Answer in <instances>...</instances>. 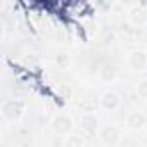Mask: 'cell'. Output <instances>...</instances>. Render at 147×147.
<instances>
[{
	"label": "cell",
	"mask_w": 147,
	"mask_h": 147,
	"mask_svg": "<svg viewBox=\"0 0 147 147\" xmlns=\"http://www.w3.org/2000/svg\"><path fill=\"white\" fill-rule=\"evenodd\" d=\"M24 109H26V102L23 99H7V100H4L0 111H2V118L5 121L14 123L24 114Z\"/></svg>",
	"instance_id": "6da1fadb"
},
{
	"label": "cell",
	"mask_w": 147,
	"mask_h": 147,
	"mask_svg": "<svg viewBox=\"0 0 147 147\" xmlns=\"http://www.w3.org/2000/svg\"><path fill=\"white\" fill-rule=\"evenodd\" d=\"M73 126H75V121L73 118L66 113H59L50 119V130L54 135L57 137H67L73 131Z\"/></svg>",
	"instance_id": "7a4b0ae2"
},
{
	"label": "cell",
	"mask_w": 147,
	"mask_h": 147,
	"mask_svg": "<svg viewBox=\"0 0 147 147\" xmlns=\"http://www.w3.org/2000/svg\"><path fill=\"white\" fill-rule=\"evenodd\" d=\"M99 140L107 147H114L121 140V130L116 125H106L99 130Z\"/></svg>",
	"instance_id": "3957f363"
},
{
	"label": "cell",
	"mask_w": 147,
	"mask_h": 147,
	"mask_svg": "<svg viewBox=\"0 0 147 147\" xmlns=\"http://www.w3.org/2000/svg\"><path fill=\"white\" fill-rule=\"evenodd\" d=\"M128 67L133 73H142L147 67V52L142 49L131 50L128 55Z\"/></svg>",
	"instance_id": "277c9868"
},
{
	"label": "cell",
	"mask_w": 147,
	"mask_h": 147,
	"mask_svg": "<svg viewBox=\"0 0 147 147\" xmlns=\"http://www.w3.org/2000/svg\"><path fill=\"white\" fill-rule=\"evenodd\" d=\"M128 19H130V23H131L133 26H138V28L144 26V24H147V11H145V7H144L142 4L130 7V11H128Z\"/></svg>",
	"instance_id": "5b68a950"
},
{
	"label": "cell",
	"mask_w": 147,
	"mask_h": 147,
	"mask_svg": "<svg viewBox=\"0 0 147 147\" xmlns=\"http://www.w3.org/2000/svg\"><path fill=\"white\" fill-rule=\"evenodd\" d=\"M145 123H147V116L142 111L135 109V111H130L126 114V126L130 130H144Z\"/></svg>",
	"instance_id": "8992f818"
},
{
	"label": "cell",
	"mask_w": 147,
	"mask_h": 147,
	"mask_svg": "<svg viewBox=\"0 0 147 147\" xmlns=\"http://www.w3.org/2000/svg\"><path fill=\"white\" fill-rule=\"evenodd\" d=\"M100 106H102V109H106V111H116V109L121 106V97H119L116 92L107 90V92H104L102 97H100Z\"/></svg>",
	"instance_id": "52a82bcc"
},
{
	"label": "cell",
	"mask_w": 147,
	"mask_h": 147,
	"mask_svg": "<svg viewBox=\"0 0 147 147\" xmlns=\"http://www.w3.org/2000/svg\"><path fill=\"white\" fill-rule=\"evenodd\" d=\"M80 128L87 133H95L99 128V118L94 113H85L80 118Z\"/></svg>",
	"instance_id": "ba28073f"
},
{
	"label": "cell",
	"mask_w": 147,
	"mask_h": 147,
	"mask_svg": "<svg viewBox=\"0 0 147 147\" xmlns=\"http://www.w3.org/2000/svg\"><path fill=\"white\" fill-rule=\"evenodd\" d=\"M118 76V71L113 64H102L100 69H99V78L104 82V83H113Z\"/></svg>",
	"instance_id": "9c48e42d"
},
{
	"label": "cell",
	"mask_w": 147,
	"mask_h": 147,
	"mask_svg": "<svg viewBox=\"0 0 147 147\" xmlns=\"http://www.w3.org/2000/svg\"><path fill=\"white\" fill-rule=\"evenodd\" d=\"M83 145H85L83 137L78 133H71L64 138V147H83Z\"/></svg>",
	"instance_id": "30bf717a"
},
{
	"label": "cell",
	"mask_w": 147,
	"mask_h": 147,
	"mask_svg": "<svg viewBox=\"0 0 147 147\" xmlns=\"http://www.w3.org/2000/svg\"><path fill=\"white\" fill-rule=\"evenodd\" d=\"M55 64H57L61 69H66V67H69L71 59H69V55H67V54L61 52V54H57V55H55Z\"/></svg>",
	"instance_id": "8fae6325"
},
{
	"label": "cell",
	"mask_w": 147,
	"mask_h": 147,
	"mask_svg": "<svg viewBox=\"0 0 147 147\" xmlns=\"http://www.w3.org/2000/svg\"><path fill=\"white\" fill-rule=\"evenodd\" d=\"M137 95L140 97V99H145L147 100V78H144V80H140L138 83H137Z\"/></svg>",
	"instance_id": "7c38bea8"
},
{
	"label": "cell",
	"mask_w": 147,
	"mask_h": 147,
	"mask_svg": "<svg viewBox=\"0 0 147 147\" xmlns=\"http://www.w3.org/2000/svg\"><path fill=\"white\" fill-rule=\"evenodd\" d=\"M61 95H62L64 99H69V97H71V88H69L67 85H62V87H61Z\"/></svg>",
	"instance_id": "4fadbf2b"
},
{
	"label": "cell",
	"mask_w": 147,
	"mask_h": 147,
	"mask_svg": "<svg viewBox=\"0 0 147 147\" xmlns=\"http://www.w3.org/2000/svg\"><path fill=\"white\" fill-rule=\"evenodd\" d=\"M144 130H145V133H147V123H145V126H144Z\"/></svg>",
	"instance_id": "5bb4252c"
}]
</instances>
